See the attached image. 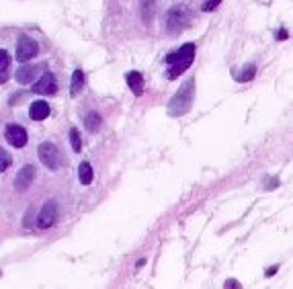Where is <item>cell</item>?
<instances>
[{
    "label": "cell",
    "mask_w": 293,
    "mask_h": 289,
    "mask_svg": "<svg viewBox=\"0 0 293 289\" xmlns=\"http://www.w3.org/2000/svg\"><path fill=\"white\" fill-rule=\"evenodd\" d=\"M193 99H195V80L189 78L187 82H183V86L177 90V94L170 99V105H168V113L170 117H181L185 115L191 105H193Z\"/></svg>",
    "instance_id": "6da1fadb"
},
{
    "label": "cell",
    "mask_w": 293,
    "mask_h": 289,
    "mask_svg": "<svg viewBox=\"0 0 293 289\" xmlns=\"http://www.w3.org/2000/svg\"><path fill=\"white\" fill-rule=\"evenodd\" d=\"M193 58H195V45H193V43H185L179 52L168 54V56H166V62H168V66H170L168 78H170V80H173V78H179V76L193 64Z\"/></svg>",
    "instance_id": "7a4b0ae2"
},
{
    "label": "cell",
    "mask_w": 293,
    "mask_h": 289,
    "mask_svg": "<svg viewBox=\"0 0 293 289\" xmlns=\"http://www.w3.org/2000/svg\"><path fill=\"white\" fill-rule=\"evenodd\" d=\"M37 156H39L41 164H45L50 171H58V168L64 166V154L52 141H43L41 143V146L37 148Z\"/></svg>",
    "instance_id": "3957f363"
},
{
    "label": "cell",
    "mask_w": 293,
    "mask_h": 289,
    "mask_svg": "<svg viewBox=\"0 0 293 289\" xmlns=\"http://www.w3.org/2000/svg\"><path fill=\"white\" fill-rule=\"evenodd\" d=\"M189 23V11L185 7H175L170 9L168 13V21H166V27H168V33L173 35H179Z\"/></svg>",
    "instance_id": "277c9868"
},
{
    "label": "cell",
    "mask_w": 293,
    "mask_h": 289,
    "mask_svg": "<svg viewBox=\"0 0 293 289\" xmlns=\"http://www.w3.org/2000/svg\"><path fill=\"white\" fill-rule=\"evenodd\" d=\"M37 52H39L37 41H33V39L27 37V35H21V37H19V41H17V60H19L21 64L33 60V58L37 56Z\"/></svg>",
    "instance_id": "5b68a950"
},
{
    "label": "cell",
    "mask_w": 293,
    "mask_h": 289,
    "mask_svg": "<svg viewBox=\"0 0 293 289\" xmlns=\"http://www.w3.org/2000/svg\"><path fill=\"white\" fill-rule=\"evenodd\" d=\"M5 137H7V141L11 143L13 148H25V143H27V139H29L27 129H25L23 125H17V123L7 125V129H5Z\"/></svg>",
    "instance_id": "8992f818"
},
{
    "label": "cell",
    "mask_w": 293,
    "mask_h": 289,
    "mask_svg": "<svg viewBox=\"0 0 293 289\" xmlns=\"http://www.w3.org/2000/svg\"><path fill=\"white\" fill-rule=\"evenodd\" d=\"M56 218H58V203L56 201H47L41 207L39 215H37V228H41V230L52 228L56 224Z\"/></svg>",
    "instance_id": "52a82bcc"
},
{
    "label": "cell",
    "mask_w": 293,
    "mask_h": 289,
    "mask_svg": "<svg viewBox=\"0 0 293 289\" xmlns=\"http://www.w3.org/2000/svg\"><path fill=\"white\" fill-rule=\"evenodd\" d=\"M33 92L35 94H56L58 92V82L56 76L52 72H45L37 84H33Z\"/></svg>",
    "instance_id": "ba28073f"
},
{
    "label": "cell",
    "mask_w": 293,
    "mask_h": 289,
    "mask_svg": "<svg viewBox=\"0 0 293 289\" xmlns=\"http://www.w3.org/2000/svg\"><path fill=\"white\" fill-rule=\"evenodd\" d=\"M33 181H35V166L27 164V166H23V168L19 171V175H17V179H15V189H17V191H27Z\"/></svg>",
    "instance_id": "9c48e42d"
},
{
    "label": "cell",
    "mask_w": 293,
    "mask_h": 289,
    "mask_svg": "<svg viewBox=\"0 0 293 289\" xmlns=\"http://www.w3.org/2000/svg\"><path fill=\"white\" fill-rule=\"evenodd\" d=\"M37 74H39V66H21V68L15 72V78H17V82H21V84H29V82H35Z\"/></svg>",
    "instance_id": "30bf717a"
},
{
    "label": "cell",
    "mask_w": 293,
    "mask_h": 289,
    "mask_svg": "<svg viewBox=\"0 0 293 289\" xmlns=\"http://www.w3.org/2000/svg\"><path fill=\"white\" fill-rule=\"evenodd\" d=\"M29 117H31L33 121H43V119H47V117H50V105H47L45 101H35V103H31V107H29Z\"/></svg>",
    "instance_id": "8fae6325"
},
{
    "label": "cell",
    "mask_w": 293,
    "mask_h": 289,
    "mask_svg": "<svg viewBox=\"0 0 293 289\" xmlns=\"http://www.w3.org/2000/svg\"><path fill=\"white\" fill-rule=\"evenodd\" d=\"M125 80H127V86L131 88V92H133L135 97H141V94H143V76H141L139 72H127Z\"/></svg>",
    "instance_id": "7c38bea8"
},
{
    "label": "cell",
    "mask_w": 293,
    "mask_h": 289,
    "mask_svg": "<svg viewBox=\"0 0 293 289\" xmlns=\"http://www.w3.org/2000/svg\"><path fill=\"white\" fill-rule=\"evenodd\" d=\"M154 0H139V13H141V21L143 25H150L152 23V17H154Z\"/></svg>",
    "instance_id": "4fadbf2b"
},
{
    "label": "cell",
    "mask_w": 293,
    "mask_h": 289,
    "mask_svg": "<svg viewBox=\"0 0 293 289\" xmlns=\"http://www.w3.org/2000/svg\"><path fill=\"white\" fill-rule=\"evenodd\" d=\"M92 166L84 160V162H80V166H78V179H80V183L82 185H90L92 183Z\"/></svg>",
    "instance_id": "5bb4252c"
},
{
    "label": "cell",
    "mask_w": 293,
    "mask_h": 289,
    "mask_svg": "<svg viewBox=\"0 0 293 289\" xmlns=\"http://www.w3.org/2000/svg\"><path fill=\"white\" fill-rule=\"evenodd\" d=\"M82 88H84V72H82V70H74L72 82H70V92H72V94H78Z\"/></svg>",
    "instance_id": "9a60e30c"
},
{
    "label": "cell",
    "mask_w": 293,
    "mask_h": 289,
    "mask_svg": "<svg viewBox=\"0 0 293 289\" xmlns=\"http://www.w3.org/2000/svg\"><path fill=\"white\" fill-rule=\"evenodd\" d=\"M101 123H103V119H101L99 113H88L86 119H84V125H86V129H88L90 133H96V131L101 129Z\"/></svg>",
    "instance_id": "2e32d148"
},
{
    "label": "cell",
    "mask_w": 293,
    "mask_h": 289,
    "mask_svg": "<svg viewBox=\"0 0 293 289\" xmlns=\"http://www.w3.org/2000/svg\"><path fill=\"white\" fill-rule=\"evenodd\" d=\"M70 143H72V150L74 152H82V139H80V133L76 127L70 129Z\"/></svg>",
    "instance_id": "e0dca14e"
},
{
    "label": "cell",
    "mask_w": 293,
    "mask_h": 289,
    "mask_svg": "<svg viewBox=\"0 0 293 289\" xmlns=\"http://www.w3.org/2000/svg\"><path fill=\"white\" fill-rule=\"evenodd\" d=\"M254 74H256V66H254V64H248V66L244 68V72L238 74V82H248V80L254 78Z\"/></svg>",
    "instance_id": "ac0fdd59"
},
{
    "label": "cell",
    "mask_w": 293,
    "mask_h": 289,
    "mask_svg": "<svg viewBox=\"0 0 293 289\" xmlns=\"http://www.w3.org/2000/svg\"><path fill=\"white\" fill-rule=\"evenodd\" d=\"M11 162H13L11 154H9L5 148H0V173H5V171L11 166Z\"/></svg>",
    "instance_id": "d6986e66"
},
{
    "label": "cell",
    "mask_w": 293,
    "mask_h": 289,
    "mask_svg": "<svg viewBox=\"0 0 293 289\" xmlns=\"http://www.w3.org/2000/svg\"><path fill=\"white\" fill-rule=\"evenodd\" d=\"M9 66H11V56L7 54V50H0V72L9 70Z\"/></svg>",
    "instance_id": "ffe728a7"
},
{
    "label": "cell",
    "mask_w": 293,
    "mask_h": 289,
    "mask_svg": "<svg viewBox=\"0 0 293 289\" xmlns=\"http://www.w3.org/2000/svg\"><path fill=\"white\" fill-rule=\"evenodd\" d=\"M219 3H222V0H207V3L203 5V11H205V13H209V11L217 9V7H219Z\"/></svg>",
    "instance_id": "44dd1931"
},
{
    "label": "cell",
    "mask_w": 293,
    "mask_h": 289,
    "mask_svg": "<svg viewBox=\"0 0 293 289\" xmlns=\"http://www.w3.org/2000/svg\"><path fill=\"white\" fill-rule=\"evenodd\" d=\"M287 37H289V33H287L285 29H279V31H277V39H287Z\"/></svg>",
    "instance_id": "7402d4cb"
},
{
    "label": "cell",
    "mask_w": 293,
    "mask_h": 289,
    "mask_svg": "<svg viewBox=\"0 0 293 289\" xmlns=\"http://www.w3.org/2000/svg\"><path fill=\"white\" fill-rule=\"evenodd\" d=\"M7 78H9V72H7V70L0 72V82H7Z\"/></svg>",
    "instance_id": "603a6c76"
}]
</instances>
